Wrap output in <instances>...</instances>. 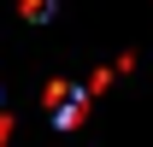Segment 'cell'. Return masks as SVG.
I'll use <instances>...</instances> for the list:
<instances>
[{"instance_id":"cell-1","label":"cell","mask_w":153,"mask_h":147,"mask_svg":"<svg viewBox=\"0 0 153 147\" xmlns=\"http://www.w3.org/2000/svg\"><path fill=\"white\" fill-rule=\"evenodd\" d=\"M18 12H24V18H47V12H53V0H18Z\"/></svg>"}]
</instances>
